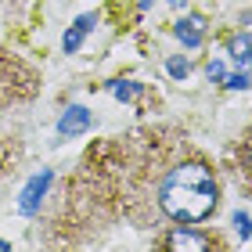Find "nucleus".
<instances>
[{
  "label": "nucleus",
  "instance_id": "1",
  "mask_svg": "<svg viewBox=\"0 0 252 252\" xmlns=\"http://www.w3.org/2000/svg\"><path fill=\"white\" fill-rule=\"evenodd\" d=\"M158 209L177 223H198L216 209V180L202 162L169 169L158 184Z\"/></svg>",
  "mask_w": 252,
  "mask_h": 252
},
{
  "label": "nucleus",
  "instance_id": "2",
  "mask_svg": "<svg viewBox=\"0 0 252 252\" xmlns=\"http://www.w3.org/2000/svg\"><path fill=\"white\" fill-rule=\"evenodd\" d=\"M51 180H54V173L51 169H40L36 177L26 184V191H22V202H18V209L26 213V216H32L40 209V202H43V194H47V188H51Z\"/></svg>",
  "mask_w": 252,
  "mask_h": 252
},
{
  "label": "nucleus",
  "instance_id": "3",
  "mask_svg": "<svg viewBox=\"0 0 252 252\" xmlns=\"http://www.w3.org/2000/svg\"><path fill=\"white\" fill-rule=\"evenodd\" d=\"M90 123H94L90 108H83V105H72V108H68L65 116L58 119V133H62V137H76V133H83Z\"/></svg>",
  "mask_w": 252,
  "mask_h": 252
},
{
  "label": "nucleus",
  "instance_id": "4",
  "mask_svg": "<svg viewBox=\"0 0 252 252\" xmlns=\"http://www.w3.org/2000/svg\"><path fill=\"white\" fill-rule=\"evenodd\" d=\"M177 40L184 43V47H202V36H205V22L198 15H188V18H180L177 22Z\"/></svg>",
  "mask_w": 252,
  "mask_h": 252
},
{
  "label": "nucleus",
  "instance_id": "5",
  "mask_svg": "<svg viewBox=\"0 0 252 252\" xmlns=\"http://www.w3.org/2000/svg\"><path fill=\"white\" fill-rule=\"evenodd\" d=\"M209 245H213L209 238L191 234V231H184V227H177V231L162 242V249H194V252H202V249H209Z\"/></svg>",
  "mask_w": 252,
  "mask_h": 252
},
{
  "label": "nucleus",
  "instance_id": "6",
  "mask_svg": "<svg viewBox=\"0 0 252 252\" xmlns=\"http://www.w3.org/2000/svg\"><path fill=\"white\" fill-rule=\"evenodd\" d=\"M227 54H231L238 65H252V36H234L227 43Z\"/></svg>",
  "mask_w": 252,
  "mask_h": 252
},
{
  "label": "nucleus",
  "instance_id": "7",
  "mask_svg": "<svg viewBox=\"0 0 252 252\" xmlns=\"http://www.w3.org/2000/svg\"><path fill=\"white\" fill-rule=\"evenodd\" d=\"M108 90L116 94L119 101H130V97H137L141 94V83H126V79H112L108 83Z\"/></svg>",
  "mask_w": 252,
  "mask_h": 252
},
{
  "label": "nucleus",
  "instance_id": "8",
  "mask_svg": "<svg viewBox=\"0 0 252 252\" xmlns=\"http://www.w3.org/2000/svg\"><path fill=\"white\" fill-rule=\"evenodd\" d=\"M231 223H234L238 238H252V216H249V213H242V209H238V213L231 216Z\"/></svg>",
  "mask_w": 252,
  "mask_h": 252
},
{
  "label": "nucleus",
  "instance_id": "9",
  "mask_svg": "<svg viewBox=\"0 0 252 252\" xmlns=\"http://www.w3.org/2000/svg\"><path fill=\"white\" fill-rule=\"evenodd\" d=\"M83 36H87V29H79V26H72L65 32V40H62V47L72 54V51H79V43H83Z\"/></svg>",
  "mask_w": 252,
  "mask_h": 252
},
{
  "label": "nucleus",
  "instance_id": "10",
  "mask_svg": "<svg viewBox=\"0 0 252 252\" xmlns=\"http://www.w3.org/2000/svg\"><path fill=\"white\" fill-rule=\"evenodd\" d=\"M166 68H169V76H173V79H184V76L191 72V65H188L184 58H169V62H166Z\"/></svg>",
  "mask_w": 252,
  "mask_h": 252
},
{
  "label": "nucleus",
  "instance_id": "11",
  "mask_svg": "<svg viewBox=\"0 0 252 252\" xmlns=\"http://www.w3.org/2000/svg\"><path fill=\"white\" fill-rule=\"evenodd\" d=\"M249 83H252L249 72H234V76H227V87H231V90H245Z\"/></svg>",
  "mask_w": 252,
  "mask_h": 252
},
{
  "label": "nucleus",
  "instance_id": "12",
  "mask_svg": "<svg viewBox=\"0 0 252 252\" xmlns=\"http://www.w3.org/2000/svg\"><path fill=\"white\" fill-rule=\"evenodd\" d=\"M205 76L209 79H223V62H209L205 65Z\"/></svg>",
  "mask_w": 252,
  "mask_h": 252
},
{
  "label": "nucleus",
  "instance_id": "13",
  "mask_svg": "<svg viewBox=\"0 0 252 252\" xmlns=\"http://www.w3.org/2000/svg\"><path fill=\"white\" fill-rule=\"evenodd\" d=\"M94 22H97L94 15H79V18H76V26H79V29H87V32H90V29H94Z\"/></svg>",
  "mask_w": 252,
  "mask_h": 252
},
{
  "label": "nucleus",
  "instance_id": "14",
  "mask_svg": "<svg viewBox=\"0 0 252 252\" xmlns=\"http://www.w3.org/2000/svg\"><path fill=\"white\" fill-rule=\"evenodd\" d=\"M137 4H141V7H152V4H155V0H137Z\"/></svg>",
  "mask_w": 252,
  "mask_h": 252
},
{
  "label": "nucleus",
  "instance_id": "15",
  "mask_svg": "<svg viewBox=\"0 0 252 252\" xmlns=\"http://www.w3.org/2000/svg\"><path fill=\"white\" fill-rule=\"evenodd\" d=\"M0 249H11V245H7V242H0Z\"/></svg>",
  "mask_w": 252,
  "mask_h": 252
},
{
  "label": "nucleus",
  "instance_id": "16",
  "mask_svg": "<svg viewBox=\"0 0 252 252\" xmlns=\"http://www.w3.org/2000/svg\"><path fill=\"white\" fill-rule=\"evenodd\" d=\"M245 22H252V11H249V15H245Z\"/></svg>",
  "mask_w": 252,
  "mask_h": 252
},
{
  "label": "nucleus",
  "instance_id": "17",
  "mask_svg": "<svg viewBox=\"0 0 252 252\" xmlns=\"http://www.w3.org/2000/svg\"><path fill=\"white\" fill-rule=\"evenodd\" d=\"M169 4H184V0H169Z\"/></svg>",
  "mask_w": 252,
  "mask_h": 252
}]
</instances>
